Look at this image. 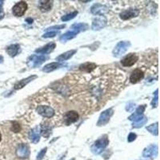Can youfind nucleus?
<instances>
[{
  "mask_svg": "<svg viewBox=\"0 0 160 160\" xmlns=\"http://www.w3.org/2000/svg\"><path fill=\"white\" fill-rule=\"evenodd\" d=\"M158 155V146L150 145L143 151V156L145 158H155Z\"/></svg>",
  "mask_w": 160,
  "mask_h": 160,
  "instance_id": "f8f14e48",
  "label": "nucleus"
},
{
  "mask_svg": "<svg viewBox=\"0 0 160 160\" xmlns=\"http://www.w3.org/2000/svg\"><path fill=\"white\" fill-rule=\"evenodd\" d=\"M11 131L15 133H19L21 131V127L20 124L17 121H14L11 123Z\"/></svg>",
  "mask_w": 160,
  "mask_h": 160,
  "instance_id": "c756f323",
  "label": "nucleus"
},
{
  "mask_svg": "<svg viewBox=\"0 0 160 160\" xmlns=\"http://www.w3.org/2000/svg\"><path fill=\"white\" fill-rule=\"evenodd\" d=\"M143 77L144 72L139 68H137V69L134 70L132 71L131 75L130 76V82L133 84L137 83H139V81L143 79Z\"/></svg>",
  "mask_w": 160,
  "mask_h": 160,
  "instance_id": "ddd939ff",
  "label": "nucleus"
},
{
  "mask_svg": "<svg viewBox=\"0 0 160 160\" xmlns=\"http://www.w3.org/2000/svg\"><path fill=\"white\" fill-rule=\"evenodd\" d=\"M56 47V44L55 43H50L47 44L46 46H44L43 47L36 49L35 52L39 53L40 55H47V54H50L51 52H52Z\"/></svg>",
  "mask_w": 160,
  "mask_h": 160,
  "instance_id": "f3484780",
  "label": "nucleus"
},
{
  "mask_svg": "<svg viewBox=\"0 0 160 160\" xmlns=\"http://www.w3.org/2000/svg\"><path fill=\"white\" fill-rule=\"evenodd\" d=\"M140 11L137 8L130 7L126 10H123V11L119 14V18L123 21H127V20H130L135 18L139 15Z\"/></svg>",
  "mask_w": 160,
  "mask_h": 160,
  "instance_id": "7ed1b4c3",
  "label": "nucleus"
},
{
  "mask_svg": "<svg viewBox=\"0 0 160 160\" xmlns=\"http://www.w3.org/2000/svg\"><path fill=\"white\" fill-rule=\"evenodd\" d=\"M114 114V111H113V108H109L107 110L104 111L103 112L101 113L99 118V121L97 123L98 126H105L106 124H107L110 121L111 117Z\"/></svg>",
  "mask_w": 160,
  "mask_h": 160,
  "instance_id": "0eeeda50",
  "label": "nucleus"
},
{
  "mask_svg": "<svg viewBox=\"0 0 160 160\" xmlns=\"http://www.w3.org/2000/svg\"><path fill=\"white\" fill-rule=\"evenodd\" d=\"M135 104L134 103H129L127 105V107H126V110L129 112H131L133 111L134 110H135Z\"/></svg>",
  "mask_w": 160,
  "mask_h": 160,
  "instance_id": "f704fd0d",
  "label": "nucleus"
},
{
  "mask_svg": "<svg viewBox=\"0 0 160 160\" xmlns=\"http://www.w3.org/2000/svg\"><path fill=\"white\" fill-rule=\"evenodd\" d=\"M109 144V139L107 135H105L103 137L95 142L91 147V151L95 155H99L103 151L105 148L107 147Z\"/></svg>",
  "mask_w": 160,
  "mask_h": 160,
  "instance_id": "f257e3e1",
  "label": "nucleus"
},
{
  "mask_svg": "<svg viewBox=\"0 0 160 160\" xmlns=\"http://www.w3.org/2000/svg\"><path fill=\"white\" fill-rule=\"evenodd\" d=\"M79 33V32L74 31V30H71V31L66 32L65 34H63V35H62L60 36L59 40L62 43H65V42H67L68 40L73 39L74 38H75Z\"/></svg>",
  "mask_w": 160,
  "mask_h": 160,
  "instance_id": "aec40b11",
  "label": "nucleus"
},
{
  "mask_svg": "<svg viewBox=\"0 0 160 160\" xmlns=\"http://www.w3.org/2000/svg\"><path fill=\"white\" fill-rule=\"evenodd\" d=\"M2 3L3 2H0V12H2Z\"/></svg>",
  "mask_w": 160,
  "mask_h": 160,
  "instance_id": "58836bf2",
  "label": "nucleus"
},
{
  "mask_svg": "<svg viewBox=\"0 0 160 160\" xmlns=\"http://www.w3.org/2000/svg\"><path fill=\"white\" fill-rule=\"evenodd\" d=\"M49 59V56L44 55H32L27 59V66L31 68L38 67L47 60Z\"/></svg>",
  "mask_w": 160,
  "mask_h": 160,
  "instance_id": "f03ea898",
  "label": "nucleus"
},
{
  "mask_svg": "<svg viewBox=\"0 0 160 160\" xmlns=\"http://www.w3.org/2000/svg\"><path fill=\"white\" fill-rule=\"evenodd\" d=\"M146 109V105H143V106H139L137 108V110L134 114H132L130 116L128 119L131 121H136L137 119H139L140 118H142L143 116V112Z\"/></svg>",
  "mask_w": 160,
  "mask_h": 160,
  "instance_id": "6ab92c4d",
  "label": "nucleus"
},
{
  "mask_svg": "<svg viewBox=\"0 0 160 160\" xmlns=\"http://www.w3.org/2000/svg\"><path fill=\"white\" fill-rule=\"evenodd\" d=\"M52 1H39V8L42 12H47L51 10Z\"/></svg>",
  "mask_w": 160,
  "mask_h": 160,
  "instance_id": "5701e85b",
  "label": "nucleus"
},
{
  "mask_svg": "<svg viewBox=\"0 0 160 160\" xmlns=\"http://www.w3.org/2000/svg\"><path fill=\"white\" fill-rule=\"evenodd\" d=\"M107 19L103 17V16H100L98 18H95V19L93 20L91 25L92 30L94 31H99L107 25Z\"/></svg>",
  "mask_w": 160,
  "mask_h": 160,
  "instance_id": "1a4fd4ad",
  "label": "nucleus"
},
{
  "mask_svg": "<svg viewBox=\"0 0 160 160\" xmlns=\"http://www.w3.org/2000/svg\"><path fill=\"white\" fill-rule=\"evenodd\" d=\"M96 68V64L94 63H85L79 66V70L85 73H91Z\"/></svg>",
  "mask_w": 160,
  "mask_h": 160,
  "instance_id": "4be33fe9",
  "label": "nucleus"
},
{
  "mask_svg": "<svg viewBox=\"0 0 160 160\" xmlns=\"http://www.w3.org/2000/svg\"><path fill=\"white\" fill-rule=\"evenodd\" d=\"M37 79V75L29 76V77H27V78L20 80V81H19L18 83H16L15 84V86H14V88H15V90H19V89H22V88H23L26 85H27L29 83H31V81H33L34 79Z\"/></svg>",
  "mask_w": 160,
  "mask_h": 160,
  "instance_id": "a211bd4d",
  "label": "nucleus"
},
{
  "mask_svg": "<svg viewBox=\"0 0 160 160\" xmlns=\"http://www.w3.org/2000/svg\"><path fill=\"white\" fill-rule=\"evenodd\" d=\"M89 27L87 23H75L71 27L72 30L74 31H76L80 32V31H87Z\"/></svg>",
  "mask_w": 160,
  "mask_h": 160,
  "instance_id": "393cba45",
  "label": "nucleus"
},
{
  "mask_svg": "<svg viewBox=\"0 0 160 160\" xmlns=\"http://www.w3.org/2000/svg\"><path fill=\"white\" fill-rule=\"evenodd\" d=\"M26 22H27L28 23L31 24V23H33V19H32L31 18H27V19H26Z\"/></svg>",
  "mask_w": 160,
  "mask_h": 160,
  "instance_id": "e433bc0d",
  "label": "nucleus"
},
{
  "mask_svg": "<svg viewBox=\"0 0 160 160\" xmlns=\"http://www.w3.org/2000/svg\"><path fill=\"white\" fill-rule=\"evenodd\" d=\"M27 7V3L24 1H21L19 3H17L12 8L13 15L16 17H21L26 13Z\"/></svg>",
  "mask_w": 160,
  "mask_h": 160,
  "instance_id": "39448f33",
  "label": "nucleus"
},
{
  "mask_svg": "<svg viewBox=\"0 0 160 160\" xmlns=\"http://www.w3.org/2000/svg\"><path fill=\"white\" fill-rule=\"evenodd\" d=\"M20 51H21V49H20L19 44H13L7 48V52L11 57H15L17 55H19Z\"/></svg>",
  "mask_w": 160,
  "mask_h": 160,
  "instance_id": "412c9836",
  "label": "nucleus"
},
{
  "mask_svg": "<svg viewBox=\"0 0 160 160\" xmlns=\"http://www.w3.org/2000/svg\"><path fill=\"white\" fill-rule=\"evenodd\" d=\"M40 135H41V131L39 127H35L34 129L31 130V131L28 134V138L33 143H38L40 140Z\"/></svg>",
  "mask_w": 160,
  "mask_h": 160,
  "instance_id": "2eb2a0df",
  "label": "nucleus"
},
{
  "mask_svg": "<svg viewBox=\"0 0 160 160\" xmlns=\"http://www.w3.org/2000/svg\"><path fill=\"white\" fill-rule=\"evenodd\" d=\"M66 66V64L63 63H59V62H55V63H51L47 64L43 68V71L45 73H50V72L54 71L59 68H61Z\"/></svg>",
  "mask_w": 160,
  "mask_h": 160,
  "instance_id": "dca6fc26",
  "label": "nucleus"
},
{
  "mask_svg": "<svg viewBox=\"0 0 160 160\" xmlns=\"http://www.w3.org/2000/svg\"><path fill=\"white\" fill-rule=\"evenodd\" d=\"M40 131H41V135L45 138H47L51 134V128L47 125H43L42 127L40 128Z\"/></svg>",
  "mask_w": 160,
  "mask_h": 160,
  "instance_id": "bb28decb",
  "label": "nucleus"
},
{
  "mask_svg": "<svg viewBox=\"0 0 160 160\" xmlns=\"http://www.w3.org/2000/svg\"><path fill=\"white\" fill-rule=\"evenodd\" d=\"M59 35V32L58 31H49L45 33L43 35V38H45V39H47V38H53L55 36L58 35Z\"/></svg>",
  "mask_w": 160,
  "mask_h": 160,
  "instance_id": "7c9ffc66",
  "label": "nucleus"
},
{
  "mask_svg": "<svg viewBox=\"0 0 160 160\" xmlns=\"http://www.w3.org/2000/svg\"><path fill=\"white\" fill-rule=\"evenodd\" d=\"M79 114L76 111H75L66 112L63 116L64 123L66 124L67 126H69V125L77 122L78 119H79Z\"/></svg>",
  "mask_w": 160,
  "mask_h": 160,
  "instance_id": "6e6552de",
  "label": "nucleus"
},
{
  "mask_svg": "<svg viewBox=\"0 0 160 160\" xmlns=\"http://www.w3.org/2000/svg\"><path fill=\"white\" fill-rule=\"evenodd\" d=\"M147 123V118L146 117V116H143L141 119H139L136 120V121H134V123H133V127L135 128H139V127H142L143 125Z\"/></svg>",
  "mask_w": 160,
  "mask_h": 160,
  "instance_id": "a878e982",
  "label": "nucleus"
},
{
  "mask_svg": "<svg viewBox=\"0 0 160 160\" xmlns=\"http://www.w3.org/2000/svg\"><path fill=\"white\" fill-rule=\"evenodd\" d=\"M36 111L37 113L42 115L44 118H51L55 115V110L49 106H44V105H40L36 107Z\"/></svg>",
  "mask_w": 160,
  "mask_h": 160,
  "instance_id": "423d86ee",
  "label": "nucleus"
},
{
  "mask_svg": "<svg viewBox=\"0 0 160 160\" xmlns=\"http://www.w3.org/2000/svg\"><path fill=\"white\" fill-rule=\"evenodd\" d=\"M108 10H109L108 7H107L106 6H104L103 4L95 3L92 6V7L91 8V12L93 15L103 16V15L107 13Z\"/></svg>",
  "mask_w": 160,
  "mask_h": 160,
  "instance_id": "9b49d317",
  "label": "nucleus"
},
{
  "mask_svg": "<svg viewBox=\"0 0 160 160\" xmlns=\"http://www.w3.org/2000/svg\"><path fill=\"white\" fill-rule=\"evenodd\" d=\"M158 123H155V124H151L149 127H147V130L150 133H151L152 135H158L159 134V126H158Z\"/></svg>",
  "mask_w": 160,
  "mask_h": 160,
  "instance_id": "cd10ccee",
  "label": "nucleus"
},
{
  "mask_svg": "<svg viewBox=\"0 0 160 160\" xmlns=\"http://www.w3.org/2000/svg\"><path fill=\"white\" fill-rule=\"evenodd\" d=\"M16 155L19 158L24 159V158H27L30 155V150L27 144H20L16 150Z\"/></svg>",
  "mask_w": 160,
  "mask_h": 160,
  "instance_id": "4468645a",
  "label": "nucleus"
},
{
  "mask_svg": "<svg viewBox=\"0 0 160 160\" xmlns=\"http://www.w3.org/2000/svg\"><path fill=\"white\" fill-rule=\"evenodd\" d=\"M65 27H66V25H65V24H63V25H57V26H54V27H51L47 28V31H53L54 30H61V29Z\"/></svg>",
  "mask_w": 160,
  "mask_h": 160,
  "instance_id": "473e14b6",
  "label": "nucleus"
},
{
  "mask_svg": "<svg viewBox=\"0 0 160 160\" xmlns=\"http://www.w3.org/2000/svg\"><path fill=\"white\" fill-rule=\"evenodd\" d=\"M47 148L45 147L43 149H42L40 152L38 154V155H37V159L38 160H42L43 159L44 157H45V155H46V152H47Z\"/></svg>",
  "mask_w": 160,
  "mask_h": 160,
  "instance_id": "2f4dec72",
  "label": "nucleus"
},
{
  "mask_svg": "<svg viewBox=\"0 0 160 160\" xmlns=\"http://www.w3.org/2000/svg\"><path fill=\"white\" fill-rule=\"evenodd\" d=\"M3 56L0 55V63H3Z\"/></svg>",
  "mask_w": 160,
  "mask_h": 160,
  "instance_id": "4c0bfd02",
  "label": "nucleus"
},
{
  "mask_svg": "<svg viewBox=\"0 0 160 160\" xmlns=\"http://www.w3.org/2000/svg\"><path fill=\"white\" fill-rule=\"evenodd\" d=\"M2 138H3V135H2V133L0 132V142L2 141Z\"/></svg>",
  "mask_w": 160,
  "mask_h": 160,
  "instance_id": "ea45409f",
  "label": "nucleus"
},
{
  "mask_svg": "<svg viewBox=\"0 0 160 160\" xmlns=\"http://www.w3.org/2000/svg\"><path fill=\"white\" fill-rule=\"evenodd\" d=\"M155 98L153 99L151 103V105L153 107H158V102H159V100H158V90H156L155 91Z\"/></svg>",
  "mask_w": 160,
  "mask_h": 160,
  "instance_id": "72a5a7b5",
  "label": "nucleus"
},
{
  "mask_svg": "<svg viewBox=\"0 0 160 160\" xmlns=\"http://www.w3.org/2000/svg\"><path fill=\"white\" fill-rule=\"evenodd\" d=\"M131 47V43L128 41H121L119 43H117L112 54L115 57H119L120 55H123L125 52L128 50V48Z\"/></svg>",
  "mask_w": 160,
  "mask_h": 160,
  "instance_id": "20e7f679",
  "label": "nucleus"
},
{
  "mask_svg": "<svg viewBox=\"0 0 160 160\" xmlns=\"http://www.w3.org/2000/svg\"><path fill=\"white\" fill-rule=\"evenodd\" d=\"M136 138H137L136 134H135V133H131V134L128 135L127 141L129 143H131V142H133V141H135V140L136 139Z\"/></svg>",
  "mask_w": 160,
  "mask_h": 160,
  "instance_id": "c9c22d12",
  "label": "nucleus"
},
{
  "mask_svg": "<svg viewBox=\"0 0 160 160\" xmlns=\"http://www.w3.org/2000/svg\"><path fill=\"white\" fill-rule=\"evenodd\" d=\"M77 52V50H71V51H68L65 52L63 54L60 55L59 56H58L56 58V60L59 61V62H63V61H66V60L70 59L71 58L72 56L74 55Z\"/></svg>",
  "mask_w": 160,
  "mask_h": 160,
  "instance_id": "b1692460",
  "label": "nucleus"
},
{
  "mask_svg": "<svg viewBox=\"0 0 160 160\" xmlns=\"http://www.w3.org/2000/svg\"><path fill=\"white\" fill-rule=\"evenodd\" d=\"M138 59H139V57L136 54L131 53L124 57L121 61V63L123 67H131L133 65H135Z\"/></svg>",
  "mask_w": 160,
  "mask_h": 160,
  "instance_id": "9d476101",
  "label": "nucleus"
},
{
  "mask_svg": "<svg viewBox=\"0 0 160 160\" xmlns=\"http://www.w3.org/2000/svg\"><path fill=\"white\" fill-rule=\"evenodd\" d=\"M78 13L79 12L77 11H75L74 12H71V13H69L67 15H64L62 17V21H63V22H67V21H69V20H71L73 19L74 18H75L77 15H78Z\"/></svg>",
  "mask_w": 160,
  "mask_h": 160,
  "instance_id": "c85d7f7f",
  "label": "nucleus"
}]
</instances>
